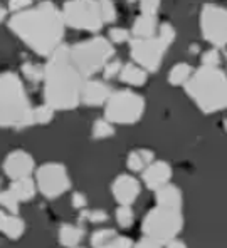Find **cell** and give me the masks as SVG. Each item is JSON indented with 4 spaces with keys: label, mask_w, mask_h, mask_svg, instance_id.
Returning <instances> with one entry per match:
<instances>
[{
    "label": "cell",
    "mask_w": 227,
    "mask_h": 248,
    "mask_svg": "<svg viewBox=\"0 0 227 248\" xmlns=\"http://www.w3.org/2000/svg\"><path fill=\"white\" fill-rule=\"evenodd\" d=\"M12 32L39 56H51L64 37V17L52 2L17 12L9 22Z\"/></svg>",
    "instance_id": "1"
},
{
    "label": "cell",
    "mask_w": 227,
    "mask_h": 248,
    "mask_svg": "<svg viewBox=\"0 0 227 248\" xmlns=\"http://www.w3.org/2000/svg\"><path fill=\"white\" fill-rule=\"evenodd\" d=\"M83 74L71 57V47L59 46L44 67V96L52 109H74L81 103Z\"/></svg>",
    "instance_id": "2"
},
{
    "label": "cell",
    "mask_w": 227,
    "mask_h": 248,
    "mask_svg": "<svg viewBox=\"0 0 227 248\" xmlns=\"http://www.w3.org/2000/svg\"><path fill=\"white\" fill-rule=\"evenodd\" d=\"M185 91L204 114L227 108V76L219 67L197 69L187 81Z\"/></svg>",
    "instance_id": "3"
},
{
    "label": "cell",
    "mask_w": 227,
    "mask_h": 248,
    "mask_svg": "<svg viewBox=\"0 0 227 248\" xmlns=\"http://www.w3.org/2000/svg\"><path fill=\"white\" fill-rule=\"evenodd\" d=\"M24 84L12 72L0 74V127H25L34 124Z\"/></svg>",
    "instance_id": "4"
},
{
    "label": "cell",
    "mask_w": 227,
    "mask_h": 248,
    "mask_svg": "<svg viewBox=\"0 0 227 248\" xmlns=\"http://www.w3.org/2000/svg\"><path fill=\"white\" fill-rule=\"evenodd\" d=\"M113 54H115L113 46L105 37H94L71 47L72 62L83 74V78H89L105 69V65L111 61Z\"/></svg>",
    "instance_id": "5"
},
{
    "label": "cell",
    "mask_w": 227,
    "mask_h": 248,
    "mask_svg": "<svg viewBox=\"0 0 227 248\" xmlns=\"http://www.w3.org/2000/svg\"><path fill=\"white\" fill-rule=\"evenodd\" d=\"M184 227V218L180 210L175 208L157 206L146 213L143 220V233L146 238L155 240L157 243H168L175 240Z\"/></svg>",
    "instance_id": "6"
},
{
    "label": "cell",
    "mask_w": 227,
    "mask_h": 248,
    "mask_svg": "<svg viewBox=\"0 0 227 248\" xmlns=\"http://www.w3.org/2000/svg\"><path fill=\"white\" fill-rule=\"evenodd\" d=\"M145 111V101L131 91H116L109 96L105 118L113 124H135Z\"/></svg>",
    "instance_id": "7"
},
{
    "label": "cell",
    "mask_w": 227,
    "mask_h": 248,
    "mask_svg": "<svg viewBox=\"0 0 227 248\" xmlns=\"http://www.w3.org/2000/svg\"><path fill=\"white\" fill-rule=\"evenodd\" d=\"M66 25L79 31H100L103 27V17L98 0H69L62 9Z\"/></svg>",
    "instance_id": "8"
},
{
    "label": "cell",
    "mask_w": 227,
    "mask_h": 248,
    "mask_svg": "<svg viewBox=\"0 0 227 248\" xmlns=\"http://www.w3.org/2000/svg\"><path fill=\"white\" fill-rule=\"evenodd\" d=\"M200 31L207 42L215 47L227 44V9L217 5H204L200 10Z\"/></svg>",
    "instance_id": "9"
},
{
    "label": "cell",
    "mask_w": 227,
    "mask_h": 248,
    "mask_svg": "<svg viewBox=\"0 0 227 248\" xmlns=\"http://www.w3.org/2000/svg\"><path fill=\"white\" fill-rule=\"evenodd\" d=\"M168 46L162 39L157 37L150 39H135L131 41V57L140 67L148 72H157L162 65V57L165 54Z\"/></svg>",
    "instance_id": "10"
},
{
    "label": "cell",
    "mask_w": 227,
    "mask_h": 248,
    "mask_svg": "<svg viewBox=\"0 0 227 248\" xmlns=\"http://www.w3.org/2000/svg\"><path fill=\"white\" fill-rule=\"evenodd\" d=\"M37 186L46 198L54 200L68 191L71 181L64 166L59 163H47L37 170Z\"/></svg>",
    "instance_id": "11"
},
{
    "label": "cell",
    "mask_w": 227,
    "mask_h": 248,
    "mask_svg": "<svg viewBox=\"0 0 227 248\" xmlns=\"http://www.w3.org/2000/svg\"><path fill=\"white\" fill-rule=\"evenodd\" d=\"M34 170V159L25 151H14L3 161V171L12 180L27 178Z\"/></svg>",
    "instance_id": "12"
},
{
    "label": "cell",
    "mask_w": 227,
    "mask_h": 248,
    "mask_svg": "<svg viewBox=\"0 0 227 248\" xmlns=\"http://www.w3.org/2000/svg\"><path fill=\"white\" fill-rule=\"evenodd\" d=\"M111 191L120 205L130 206L138 198V195H140V183L133 176H130V174H122V176H118L115 180V183L111 186Z\"/></svg>",
    "instance_id": "13"
},
{
    "label": "cell",
    "mask_w": 227,
    "mask_h": 248,
    "mask_svg": "<svg viewBox=\"0 0 227 248\" xmlns=\"http://www.w3.org/2000/svg\"><path fill=\"white\" fill-rule=\"evenodd\" d=\"M172 178V168L165 161H153L150 166H146L143 173V181L148 188L158 189L163 185H167Z\"/></svg>",
    "instance_id": "14"
},
{
    "label": "cell",
    "mask_w": 227,
    "mask_h": 248,
    "mask_svg": "<svg viewBox=\"0 0 227 248\" xmlns=\"http://www.w3.org/2000/svg\"><path fill=\"white\" fill-rule=\"evenodd\" d=\"M93 248H133L130 238L120 236L115 230H98L91 236Z\"/></svg>",
    "instance_id": "15"
},
{
    "label": "cell",
    "mask_w": 227,
    "mask_h": 248,
    "mask_svg": "<svg viewBox=\"0 0 227 248\" xmlns=\"http://www.w3.org/2000/svg\"><path fill=\"white\" fill-rule=\"evenodd\" d=\"M109 96H111V91L101 81H87L83 86V94L81 101L87 106H101L108 103Z\"/></svg>",
    "instance_id": "16"
},
{
    "label": "cell",
    "mask_w": 227,
    "mask_h": 248,
    "mask_svg": "<svg viewBox=\"0 0 227 248\" xmlns=\"http://www.w3.org/2000/svg\"><path fill=\"white\" fill-rule=\"evenodd\" d=\"M25 225L17 215L14 213H5L0 211V233H3L5 236H9L10 240H17L24 235Z\"/></svg>",
    "instance_id": "17"
},
{
    "label": "cell",
    "mask_w": 227,
    "mask_h": 248,
    "mask_svg": "<svg viewBox=\"0 0 227 248\" xmlns=\"http://www.w3.org/2000/svg\"><path fill=\"white\" fill-rule=\"evenodd\" d=\"M157 29H158L157 16H146V14H141V16L133 22L131 32H133V35L137 39H150V37H155Z\"/></svg>",
    "instance_id": "18"
},
{
    "label": "cell",
    "mask_w": 227,
    "mask_h": 248,
    "mask_svg": "<svg viewBox=\"0 0 227 248\" xmlns=\"http://www.w3.org/2000/svg\"><path fill=\"white\" fill-rule=\"evenodd\" d=\"M157 203H158V206L180 210V205H182L180 189L174 185H168V183L163 185L162 188L157 189Z\"/></svg>",
    "instance_id": "19"
},
{
    "label": "cell",
    "mask_w": 227,
    "mask_h": 248,
    "mask_svg": "<svg viewBox=\"0 0 227 248\" xmlns=\"http://www.w3.org/2000/svg\"><path fill=\"white\" fill-rule=\"evenodd\" d=\"M120 79L130 86L140 87L146 82V71L138 64H126L123 65L122 72H120Z\"/></svg>",
    "instance_id": "20"
},
{
    "label": "cell",
    "mask_w": 227,
    "mask_h": 248,
    "mask_svg": "<svg viewBox=\"0 0 227 248\" xmlns=\"http://www.w3.org/2000/svg\"><path fill=\"white\" fill-rule=\"evenodd\" d=\"M10 191L16 195V198L19 202H27L32 200L35 195V185L31 178H20V180H14L10 185Z\"/></svg>",
    "instance_id": "21"
},
{
    "label": "cell",
    "mask_w": 227,
    "mask_h": 248,
    "mask_svg": "<svg viewBox=\"0 0 227 248\" xmlns=\"http://www.w3.org/2000/svg\"><path fill=\"white\" fill-rule=\"evenodd\" d=\"M84 232L81 227H76V225H62L59 230V242L62 247L66 248H74L81 242Z\"/></svg>",
    "instance_id": "22"
},
{
    "label": "cell",
    "mask_w": 227,
    "mask_h": 248,
    "mask_svg": "<svg viewBox=\"0 0 227 248\" xmlns=\"http://www.w3.org/2000/svg\"><path fill=\"white\" fill-rule=\"evenodd\" d=\"M153 163V153L148 149H137L130 153L128 156V168L131 171H141L145 166H150Z\"/></svg>",
    "instance_id": "23"
},
{
    "label": "cell",
    "mask_w": 227,
    "mask_h": 248,
    "mask_svg": "<svg viewBox=\"0 0 227 248\" xmlns=\"http://www.w3.org/2000/svg\"><path fill=\"white\" fill-rule=\"evenodd\" d=\"M190 78H192V67L185 62H180L172 67L170 74H168V82L172 86H185Z\"/></svg>",
    "instance_id": "24"
},
{
    "label": "cell",
    "mask_w": 227,
    "mask_h": 248,
    "mask_svg": "<svg viewBox=\"0 0 227 248\" xmlns=\"http://www.w3.org/2000/svg\"><path fill=\"white\" fill-rule=\"evenodd\" d=\"M113 133H115V129H113L111 123H109L108 119H98V121H94V124H93V136L96 138V140H105V138H109V136H113Z\"/></svg>",
    "instance_id": "25"
},
{
    "label": "cell",
    "mask_w": 227,
    "mask_h": 248,
    "mask_svg": "<svg viewBox=\"0 0 227 248\" xmlns=\"http://www.w3.org/2000/svg\"><path fill=\"white\" fill-rule=\"evenodd\" d=\"M54 118V109L51 108L49 104L46 106H39L32 111V119H34V124H47L51 123Z\"/></svg>",
    "instance_id": "26"
},
{
    "label": "cell",
    "mask_w": 227,
    "mask_h": 248,
    "mask_svg": "<svg viewBox=\"0 0 227 248\" xmlns=\"http://www.w3.org/2000/svg\"><path fill=\"white\" fill-rule=\"evenodd\" d=\"M0 205L5 208L7 211H10V213H14V215L19 213V200L16 198V195H14L10 189L0 191Z\"/></svg>",
    "instance_id": "27"
},
{
    "label": "cell",
    "mask_w": 227,
    "mask_h": 248,
    "mask_svg": "<svg viewBox=\"0 0 227 248\" xmlns=\"http://www.w3.org/2000/svg\"><path fill=\"white\" fill-rule=\"evenodd\" d=\"M116 221L122 228H130L135 221V215L128 205H122L116 211Z\"/></svg>",
    "instance_id": "28"
},
{
    "label": "cell",
    "mask_w": 227,
    "mask_h": 248,
    "mask_svg": "<svg viewBox=\"0 0 227 248\" xmlns=\"http://www.w3.org/2000/svg\"><path fill=\"white\" fill-rule=\"evenodd\" d=\"M100 3V12L103 22H115L116 20V7L113 0H98Z\"/></svg>",
    "instance_id": "29"
},
{
    "label": "cell",
    "mask_w": 227,
    "mask_h": 248,
    "mask_svg": "<svg viewBox=\"0 0 227 248\" xmlns=\"http://www.w3.org/2000/svg\"><path fill=\"white\" fill-rule=\"evenodd\" d=\"M22 71H24L25 78L32 82H39L41 79H44V69L37 64H32V62H27V64L22 65Z\"/></svg>",
    "instance_id": "30"
},
{
    "label": "cell",
    "mask_w": 227,
    "mask_h": 248,
    "mask_svg": "<svg viewBox=\"0 0 227 248\" xmlns=\"http://www.w3.org/2000/svg\"><path fill=\"white\" fill-rule=\"evenodd\" d=\"M81 220H87L91 223H103L108 220V213L103 210H84L81 213Z\"/></svg>",
    "instance_id": "31"
},
{
    "label": "cell",
    "mask_w": 227,
    "mask_h": 248,
    "mask_svg": "<svg viewBox=\"0 0 227 248\" xmlns=\"http://www.w3.org/2000/svg\"><path fill=\"white\" fill-rule=\"evenodd\" d=\"M158 37L162 39L163 42L167 44V46H170L172 42L175 41V29L172 24H168V22H165V24H162L158 27Z\"/></svg>",
    "instance_id": "32"
},
{
    "label": "cell",
    "mask_w": 227,
    "mask_h": 248,
    "mask_svg": "<svg viewBox=\"0 0 227 248\" xmlns=\"http://www.w3.org/2000/svg\"><path fill=\"white\" fill-rule=\"evenodd\" d=\"M160 7V0H140V10L146 16H157Z\"/></svg>",
    "instance_id": "33"
},
{
    "label": "cell",
    "mask_w": 227,
    "mask_h": 248,
    "mask_svg": "<svg viewBox=\"0 0 227 248\" xmlns=\"http://www.w3.org/2000/svg\"><path fill=\"white\" fill-rule=\"evenodd\" d=\"M219 62H221V57H219V52L215 49H210V50H207V52H204L202 65H207V67H217Z\"/></svg>",
    "instance_id": "34"
},
{
    "label": "cell",
    "mask_w": 227,
    "mask_h": 248,
    "mask_svg": "<svg viewBox=\"0 0 227 248\" xmlns=\"http://www.w3.org/2000/svg\"><path fill=\"white\" fill-rule=\"evenodd\" d=\"M122 69H123V65H122V62L120 61H109L108 64L105 65V78L106 79H113L115 78L116 74H120V72H122Z\"/></svg>",
    "instance_id": "35"
},
{
    "label": "cell",
    "mask_w": 227,
    "mask_h": 248,
    "mask_svg": "<svg viewBox=\"0 0 227 248\" xmlns=\"http://www.w3.org/2000/svg\"><path fill=\"white\" fill-rule=\"evenodd\" d=\"M109 39L115 44H123L130 39V34H128V31H124L122 27H115L109 31Z\"/></svg>",
    "instance_id": "36"
},
{
    "label": "cell",
    "mask_w": 227,
    "mask_h": 248,
    "mask_svg": "<svg viewBox=\"0 0 227 248\" xmlns=\"http://www.w3.org/2000/svg\"><path fill=\"white\" fill-rule=\"evenodd\" d=\"M32 3V0H9V9L12 12H22L24 9H27Z\"/></svg>",
    "instance_id": "37"
},
{
    "label": "cell",
    "mask_w": 227,
    "mask_h": 248,
    "mask_svg": "<svg viewBox=\"0 0 227 248\" xmlns=\"http://www.w3.org/2000/svg\"><path fill=\"white\" fill-rule=\"evenodd\" d=\"M133 248H160V243H157L155 240H152V238H143V240H140Z\"/></svg>",
    "instance_id": "38"
},
{
    "label": "cell",
    "mask_w": 227,
    "mask_h": 248,
    "mask_svg": "<svg viewBox=\"0 0 227 248\" xmlns=\"http://www.w3.org/2000/svg\"><path fill=\"white\" fill-rule=\"evenodd\" d=\"M72 205H74V208H84L86 206V196L81 195V193H74L72 195Z\"/></svg>",
    "instance_id": "39"
},
{
    "label": "cell",
    "mask_w": 227,
    "mask_h": 248,
    "mask_svg": "<svg viewBox=\"0 0 227 248\" xmlns=\"http://www.w3.org/2000/svg\"><path fill=\"white\" fill-rule=\"evenodd\" d=\"M167 248H187L184 242H178V240H172V242H168Z\"/></svg>",
    "instance_id": "40"
},
{
    "label": "cell",
    "mask_w": 227,
    "mask_h": 248,
    "mask_svg": "<svg viewBox=\"0 0 227 248\" xmlns=\"http://www.w3.org/2000/svg\"><path fill=\"white\" fill-rule=\"evenodd\" d=\"M3 17H5V12H3V9L0 7V22L3 20Z\"/></svg>",
    "instance_id": "41"
},
{
    "label": "cell",
    "mask_w": 227,
    "mask_h": 248,
    "mask_svg": "<svg viewBox=\"0 0 227 248\" xmlns=\"http://www.w3.org/2000/svg\"><path fill=\"white\" fill-rule=\"evenodd\" d=\"M224 127H226V131H227V119H224Z\"/></svg>",
    "instance_id": "42"
},
{
    "label": "cell",
    "mask_w": 227,
    "mask_h": 248,
    "mask_svg": "<svg viewBox=\"0 0 227 248\" xmlns=\"http://www.w3.org/2000/svg\"><path fill=\"white\" fill-rule=\"evenodd\" d=\"M130 2H135V0H130Z\"/></svg>",
    "instance_id": "43"
},
{
    "label": "cell",
    "mask_w": 227,
    "mask_h": 248,
    "mask_svg": "<svg viewBox=\"0 0 227 248\" xmlns=\"http://www.w3.org/2000/svg\"><path fill=\"white\" fill-rule=\"evenodd\" d=\"M74 248H79V247H74Z\"/></svg>",
    "instance_id": "44"
}]
</instances>
